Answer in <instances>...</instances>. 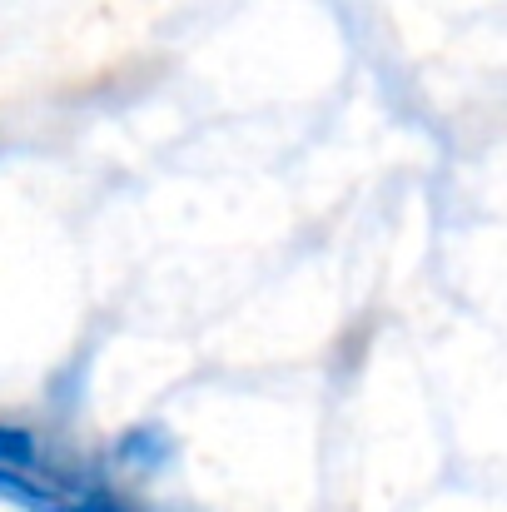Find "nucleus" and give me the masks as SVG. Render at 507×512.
Listing matches in <instances>:
<instances>
[{
    "instance_id": "1",
    "label": "nucleus",
    "mask_w": 507,
    "mask_h": 512,
    "mask_svg": "<svg viewBox=\"0 0 507 512\" xmlns=\"http://www.w3.org/2000/svg\"><path fill=\"white\" fill-rule=\"evenodd\" d=\"M115 458H120L125 468H135V473H155V468H165L169 458H174V433L160 428V423H135V428L115 443Z\"/></svg>"
},
{
    "instance_id": "2",
    "label": "nucleus",
    "mask_w": 507,
    "mask_h": 512,
    "mask_svg": "<svg viewBox=\"0 0 507 512\" xmlns=\"http://www.w3.org/2000/svg\"><path fill=\"white\" fill-rule=\"evenodd\" d=\"M105 512H125V508H120V503H115V498H110V503H105Z\"/></svg>"
}]
</instances>
